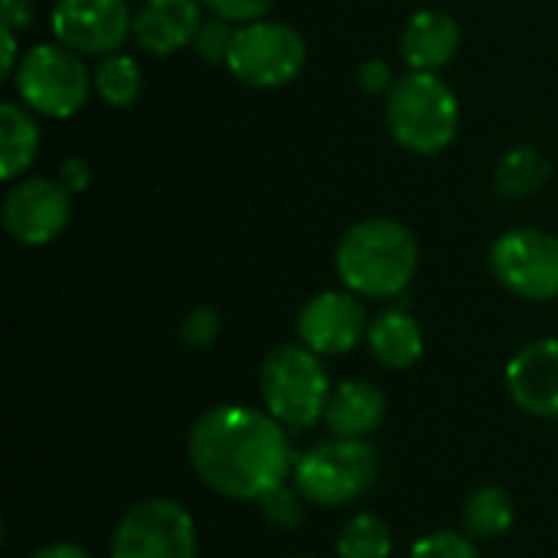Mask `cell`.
I'll return each instance as SVG.
<instances>
[{
    "mask_svg": "<svg viewBox=\"0 0 558 558\" xmlns=\"http://www.w3.org/2000/svg\"><path fill=\"white\" fill-rule=\"evenodd\" d=\"M190 464L219 497L262 500L294 471L288 428L248 405L209 409L190 432Z\"/></svg>",
    "mask_w": 558,
    "mask_h": 558,
    "instance_id": "6da1fadb",
    "label": "cell"
},
{
    "mask_svg": "<svg viewBox=\"0 0 558 558\" xmlns=\"http://www.w3.org/2000/svg\"><path fill=\"white\" fill-rule=\"evenodd\" d=\"M418 271V242L409 226L373 216L347 229L337 245V275L347 291L389 301L405 294Z\"/></svg>",
    "mask_w": 558,
    "mask_h": 558,
    "instance_id": "7a4b0ae2",
    "label": "cell"
},
{
    "mask_svg": "<svg viewBox=\"0 0 558 558\" xmlns=\"http://www.w3.org/2000/svg\"><path fill=\"white\" fill-rule=\"evenodd\" d=\"M386 124L399 147L435 157L454 144L461 128L458 95L438 72H409L386 95Z\"/></svg>",
    "mask_w": 558,
    "mask_h": 558,
    "instance_id": "3957f363",
    "label": "cell"
},
{
    "mask_svg": "<svg viewBox=\"0 0 558 558\" xmlns=\"http://www.w3.org/2000/svg\"><path fill=\"white\" fill-rule=\"evenodd\" d=\"M258 389L268 415L288 432L314 428L330 402V379L314 350L304 343H284L271 350L258 373Z\"/></svg>",
    "mask_w": 558,
    "mask_h": 558,
    "instance_id": "277c9868",
    "label": "cell"
},
{
    "mask_svg": "<svg viewBox=\"0 0 558 558\" xmlns=\"http://www.w3.org/2000/svg\"><path fill=\"white\" fill-rule=\"evenodd\" d=\"M294 487L314 507H347L373 490L379 454L366 438H333L294 461Z\"/></svg>",
    "mask_w": 558,
    "mask_h": 558,
    "instance_id": "5b68a950",
    "label": "cell"
},
{
    "mask_svg": "<svg viewBox=\"0 0 558 558\" xmlns=\"http://www.w3.org/2000/svg\"><path fill=\"white\" fill-rule=\"evenodd\" d=\"M13 85L29 111L43 118H72L88 101L92 72L69 46L39 43L23 56Z\"/></svg>",
    "mask_w": 558,
    "mask_h": 558,
    "instance_id": "8992f818",
    "label": "cell"
},
{
    "mask_svg": "<svg viewBox=\"0 0 558 558\" xmlns=\"http://www.w3.org/2000/svg\"><path fill=\"white\" fill-rule=\"evenodd\" d=\"M307 65L304 36L281 20H255L235 29L226 69L248 88H284Z\"/></svg>",
    "mask_w": 558,
    "mask_h": 558,
    "instance_id": "52a82bcc",
    "label": "cell"
},
{
    "mask_svg": "<svg viewBox=\"0 0 558 558\" xmlns=\"http://www.w3.org/2000/svg\"><path fill=\"white\" fill-rule=\"evenodd\" d=\"M490 271L520 301L558 298V235L546 229H510L490 245Z\"/></svg>",
    "mask_w": 558,
    "mask_h": 558,
    "instance_id": "ba28073f",
    "label": "cell"
},
{
    "mask_svg": "<svg viewBox=\"0 0 558 558\" xmlns=\"http://www.w3.org/2000/svg\"><path fill=\"white\" fill-rule=\"evenodd\" d=\"M111 558H196L193 517L173 500L131 507L111 536Z\"/></svg>",
    "mask_w": 558,
    "mask_h": 558,
    "instance_id": "9c48e42d",
    "label": "cell"
},
{
    "mask_svg": "<svg viewBox=\"0 0 558 558\" xmlns=\"http://www.w3.org/2000/svg\"><path fill=\"white\" fill-rule=\"evenodd\" d=\"M72 219V193L59 180L26 177L3 199V229L13 242L39 248L65 232Z\"/></svg>",
    "mask_w": 558,
    "mask_h": 558,
    "instance_id": "30bf717a",
    "label": "cell"
},
{
    "mask_svg": "<svg viewBox=\"0 0 558 558\" xmlns=\"http://www.w3.org/2000/svg\"><path fill=\"white\" fill-rule=\"evenodd\" d=\"M52 36L78 56H108L124 46L134 29L128 0H56Z\"/></svg>",
    "mask_w": 558,
    "mask_h": 558,
    "instance_id": "8fae6325",
    "label": "cell"
},
{
    "mask_svg": "<svg viewBox=\"0 0 558 558\" xmlns=\"http://www.w3.org/2000/svg\"><path fill=\"white\" fill-rule=\"evenodd\" d=\"M366 307L353 291H320L298 314V337L317 356H343L366 340Z\"/></svg>",
    "mask_w": 558,
    "mask_h": 558,
    "instance_id": "7c38bea8",
    "label": "cell"
},
{
    "mask_svg": "<svg viewBox=\"0 0 558 558\" xmlns=\"http://www.w3.org/2000/svg\"><path fill=\"white\" fill-rule=\"evenodd\" d=\"M507 392L523 412L558 418V340H533L513 353L507 363Z\"/></svg>",
    "mask_w": 558,
    "mask_h": 558,
    "instance_id": "4fadbf2b",
    "label": "cell"
},
{
    "mask_svg": "<svg viewBox=\"0 0 558 558\" xmlns=\"http://www.w3.org/2000/svg\"><path fill=\"white\" fill-rule=\"evenodd\" d=\"M203 23V0H144L131 36L150 56H173L196 39Z\"/></svg>",
    "mask_w": 558,
    "mask_h": 558,
    "instance_id": "5bb4252c",
    "label": "cell"
},
{
    "mask_svg": "<svg viewBox=\"0 0 558 558\" xmlns=\"http://www.w3.org/2000/svg\"><path fill=\"white\" fill-rule=\"evenodd\" d=\"M464 43L458 20L445 10H418L409 16L399 52L412 72H438L445 69Z\"/></svg>",
    "mask_w": 558,
    "mask_h": 558,
    "instance_id": "9a60e30c",
    "label": "cell"
},
{
    "mask_svg": "<svg viewBox=\"0 0 558 558\" xmlns=\"http://www.w3.org/2000/svg\"><path fill=\"white\" fill-rule=\"evenodd\" d=\"M386 418V396L366 379L340 383L330 392L324 425L333 438H366L373 435Z\"/></svg>",
    "mask_w": 558,
    "mask_h": 558,
    "instance_id": "2e32d148",
    "label": "cell"
},
{
    "mask_svg": "<svg viewBox=\"0 0 558 558\" xmlns=\"http://www.w3.org/2000/svg\"><path fill=\"white\" fill-rule=\"evenodd\" d=\"M366 343H369L373 360L386 369H409L425 353L422 327L402 307H392V311H383L379 317H373L369 330H366Z\"/></svg>",
    "mask_w": 558,
    "mask_h": 558,
    "instance_id": "e0dca14e",
    "label": "cell"
},
{
    "mask_svg": "<svg viewBox=\"0 0 558 558\" xmlns=\"http://www.w3.org/2000/svg\"><path fill=\"white\" fill-rule=\"evenodd\" d=\"M39 150V124L26 105H0V177L16 180Z\"/></svg>",
    "mask_w": 558,
    "mask_h": 558,
    "instance_id": "ac0fdd59",
    "label": "cell"
},
{
    "mask_svg": "<svg viewBox=\"0 0 558 558\" xmlns=\"http://www.w3.org/2000/svg\"><path fill=\"white\" fill-rule=\"evenodd\" d=\"M141 65L134 56L128 52H108V56H98L95 69H92V92L111 105V108H131L141 95Z\"/></svg>",
    "mask_w": 558,
    "mask_h": 558,
    "instance_id": "d6986e66",
    "label": "cell"
},
{
    "mask_svg": "<svg viewBox=\"0 0 558 558\" xmlns=\"http://www.w3.org/2000/svg\"><path fill=\"white\" fill-rule=\"evenodd\" d=\"M513 500L504 487H481L464 504V533L471 539H497L513 526Z\"/></svg>",
    "mask_w": 558,
    "mask_h": 558,
    "instance_id": "ffe728a7",
    "label": "cell"
},
{
    "mask_svg": "<svg viewBox=\"0 0 558 558\" xmlns=\"http://www.w3.org/2000/svg\"><path fill=\"white\" fill-rule=\"evenodd\" d=\"M340 558H389L392 556V530L376 513H356L340 539H337Z\"/></svg>",
    "mask_w": 558,
    "mask_h": 558,
    "instance_id": "44dd1931",
    "label": "cell"
},
{
    "mask_svg": "<svg viewBox=\"0 0 558 558\" xmlns=\"http://www.w3.org/2000/svg\"><path fill=\"white\" fill-rule=\"evenodd\" d=\"M549 177V163L533 147H513L497 167V190L507 196H530Z\"/></svg>",
    "mask_w": 558,
    "mask_h": 558,
    "instance_id": "7402d4cb",
    "label": "cell"
},
{
    "mask_svg": "<svg viewBox=\"0 0 558 558\" xmlns=\"http://www.w3.org/2000/svg\"><path fill=\"white\" fill-rule=\"evenodd\" d=\"M304 494L294 487H275L271 494H265L262 500H258V507H262V517L271 523V526H278V530H298V526H304V517H307V510H304Z\"/></svg>",
    "mask_w": 558,
    "mask_h": 558,
    "instance_id": "603a6c76",
    "label": "cell"
},
{
    "mask_svg": "<svg viewBox=\"0 0 558 558\" xmlns=\"http://www.w3.org/2000/svg\"><path fill=\"white\" fill-rule=\"evenodd\" d=\"M235 29H239V26L229 23V20H219V16L206 20V23L199 26L196 39H193L196 56H199L203 62H209V65H226V62H229V49H232V43H235Z\"/></svg>",
    "mask_w": 558,
    "mask_h": 558,
    "instance_id": "cb8c5ba5",
    "label": "cell"
},
{
    "mask_svg": "<svg viewBox=\"0 0 558 558\" xmlns=\"http://www.w3.org/2000/svg\"><path fill=\"white\" fill-rule=\"evenodd\" d=\"M409 558H481L468 533H432L412 546Z\"/></svg>",
    "mask_w": 558,
    "mask_h": 558,
    "instance_id": "d4e9b609",
    "label": "cell"
},
{
    "mask_svg": "<svg viewBox=\"0 0 558 558\" xmlns=\"http://www.w3.org/2000/svg\"><path fill=\"white\" fill-rule=\"evenodd\" d=\"M219 330H222L219 314H216L213 307L199 304V307H193V311L183 317V324H180V340L190 343V347H196V350H206V347H213V343L219 340Z\"/></svg>",
    "mask_w": 558,
    "mask_h": 558,
    "instance_id": "484cf974",
    "label": "cell"
},
{
    "mask_svg": "<svg viewBox=\"0 0 558 558\" xmlns=\"http://www.w3.org/2000/svg\"><path fill=\"white\" fill-rule=\"evenodd\" d=\"M203 7L213 10V16H219V20L245 26V23L265 20L268 10L275 7V0H203Z\"/></svg>",
    "mask_w": 558,
    "mask_h": 558,
    "instance_id": "4316f807",
    "label": "cell"
},
{
    "mask_svg": "<svg viewBox=\"0 0 558 558\" xmlns=\"http://www.w3.org/2000/svg\"><path fill=\"white\" fill-rule=\"evenodd\" d=\"M356 78H360V88H363V92H369V95H389V92H392V85H396L392 69H389V62H386V59H369V62H363Z\"/></svg>",
    "mask_w": 558,
    "mask_h": 558,
    "instance_id": "83f0119b",
    "label": "cell"
},
{
    "mask_svg": "<svg viewBox=\"0 0 558 558\" xmlns=\"http://www.w3.org/2000/svg\"><path fill=\"white\" fill-rule=\"evenodd\" d=\"M36 16V0H0V23L10 29H26Z\"/></svg>",
    "mask_w": 558,
    "mask_h": 558,
    "instance_id": "f1b7e54d",
    "label": "cell"
},
{
    "mask_svg": "<svg viewBox=\"0 0 558 558\" xmlns=\"http://www.w3.org/2000/svg\"><path fill=\"white\" fill-rule=\"evenodd\" d=\"M59 183H62L69 193H82V190L92 183V167H88L82 157H69V160L59 167Z\"/></svg>",
    "mask_w": 558,
    "mask_h": 558,
    "instance_id": "f546056e",
    "label": "cell"
},
{
    "mask_svg": "<svg viewBox=\"0 0 558 558\" xmlns=\"http://www.w3.org/2000/svg\"><path fill=\"white\" fill-rule=\"evenodd\" d=\"M0 43H3V52H0V75L3 78H13L16 69H20V46H16V29L3 26L0 23Z\"/></svg>",
    "mask_w": 558,
    "mask_h": 558,
    "instance_id": "4dcf8cb0",
    "label": "cell"
},
{
    "mask_svg": "<svg viewBox=\"0 0 558 558\" xmlns=\"http://www.w3.org/2000/svg\"><path fill=\"white\" fill-rule=\"evenodd\" d=\"M33 558H92L85 549L72 546V543H52L46 549H39Z\"/></svg>",
    "mask_w": 558,
    "mask_h": 558,
    "instance_id": "1f68e13d",
    "label": "cell"
},
{
    "mask_svg": "<svg viewBox=\"0 0 558 558\" xmlns=\"http://www.w3.org/2000/svg\"><path fill=\"white\" fill-rule=\"evenodd\" d=\"M294 558H307V556H294Z\"/></svg>",
    "mask_w": 558,
    "mask_h": 558,
    "instance_id": "d6a6232c",
    "label": "cell"
}]
</instances>
